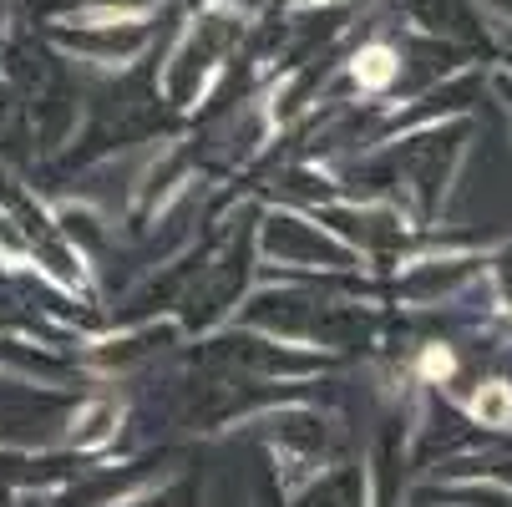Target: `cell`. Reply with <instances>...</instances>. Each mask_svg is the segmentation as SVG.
I'll list each match as a JSON object with an SVG mask.
<instances>
[{
  "mask_svg": "<svg viewBox=\"0 0 512 507\" xmlns=\"http://www.w3.org/2000/svg\"><path fill=\"white\" fill-rule=\"evenodd\" d=\"M355 82L360 87H391L396 82V56L386 46H365L355 61Z\"/></svg>",
  "mask_w": 512,
  "mask_h": 507,
  "instance_id": "obj_1",
  "label": "cell"
},
{
  "mask_svg": "<svg viewBox=\"0 0 512 507\" xmlns=\"http://www.w3.org/2000/svg\"><path fill=\"white\" fill-rule=\"evenodd\" d=\"M472 411L482 416V421H492V426H502L507 416H512V386L507 381H492L477 401H472Z\"/></svg>",
  "mask_w": 512,
  "mask_h": 507,
  "instance_id": "obj_2",
  "label": "cell"
},
{
  "mask_svg": "<svg viewBox=\"0 0 512 507\" xmlns=\"http://www.w3.org/2000/svg\"><path fill=\"white\" fill-rule=\"evenodd\" d=\"M452 371H457V360H452L447 345H431V350L421 355V376H426V381H447Z\"/></svg>",
  "mask_w": 512,
  "mask_h": 507,
  "instance_id": "obj_3",
  "label": "cell"
}]
</instances>
